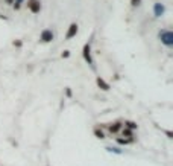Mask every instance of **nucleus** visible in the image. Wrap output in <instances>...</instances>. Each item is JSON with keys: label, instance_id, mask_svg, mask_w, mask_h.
I'll use <instances>...</instances> for the list:
<instances>
[{"label": "nucleus", "instance_id": "f257e3e1", "mask_svg": "<svg viewBox=\"0 0 173 166\" xmlns=\"http://www.w3.org/2000/svg\"><path fill=\"white\" fill-rule=\"evenodd\" d=\"M158 40L161 41L166 47L172 49L173 47V32L170 29H161L158 32Z\"/></svg>", "mask_w": 173, "mask_h": 166}, {"label": "nucleus", "instance_id": "f03ea898", "mask_svg": "<svg viewBox=\"0 0 173 166\" xmlns=\"http://www.w3.org/2000/svg\"><path fill=\"white\" fill-rule=\"evenodd\" d=\"M82 56H84V60H85V63L91 67V70L96 72V63H94V60H93V56H91V44L90 43H85V44H84Z\"/></svg>", "mask_w": 173, "mask_h": 166}, {"label": "nucleus", "instance_id": "7ed1b4c3", "mask_svg": "<svg viewBox=\"0 0 173 166\" xmlns=\"http://www.w3.org/2000/svg\"><path fill=\"white\" fill-rule=\"evenodd\" d=\"M53 40H55V34H53V30L50 28H46L41 30V34H39V43L46 44V43H52Z\"/></svg>", "mask_w": 173, "mask_h": 166}, {"label": "nucleus", "instance_id": "20e7f679", "mask_svg": "<svg viewBox=\"0 0 173 166\" xmlns=\"http://www.w3.org/2000/svg\"><path fill=\"white\" fill-rule=\"evenodd\" d=\"M26 6H28V9L32 12V14H39V12H41V9H43L41 0H28Z\"/></svg>", "mask_w": 173, "mask_h": 166}, {"label": "nucleus", "instance_id": "39448f33", "mask_svg": "<svg viewBox=\"0 0 173 166\" xmlns=\"http://www.w3.org/2000/svg\"><path fill=\"white\" fill-rule=\"evenodd\" d=\"M166 14V5L161 2H157L153 5V15H155V19H161V17Z\"/></svg>", "mask_w": 173, "mask_h": 166}, {"label": "nucleus", "instance_id": "423d86ee", "mask_svg": "<svg viewBox=\"0 0 173 166\" xmlns=\"http://www.w3.org/2000/svg\"><path fill=\"white\" fill-rule=\"evenodd\" d=\"M78 32H79L78 23H70L67 32H65V40H72V38H74V37L78 35Z\"/></svg>", "mask_w": 173, "mask_h": 166}, {"label": "nucleus", "instance_id": "0eeeda50", "mask_svg": "<svg viewBox=\"0 0 173 166\" xmlns=\"http://www.w3.org/2000/svg\"><path fill=\"white\" fill-rule=\"evenodd\" d=\"M96 84H97V87H99L100 90H103V91H108V90L111 89V85H109L102 76H97V78H96Z\"/></svg>", "mask_w": 173, "mask_h": 166}, {"label": "nucleus", "instance_id": "6e6552de", "mask_svg": "<svg viewBox=\"0 0 173 166\" xmlns=\"http://www.w3.org/2000/svg\"><path fill=\"white\" fill-rule=\"evenodd\" d=\"M123 122L122 120H117V122H114V124H111V125H108V130H109V133H112V134H115V133H118L122 128H123Z\"/></svg>", "mask_w": 173, "mask_h": 166}, {"label": "nucleus", "instance_id": "1a4fd4ad", "mask_svg": "<svg viewBox=\"0 0 173 166\" xmlns=\"http://www.w3.org/2000/svg\"><path fill=\"white\" fill-rule=\"evenodd\" d=\"M125 128H128V130H137V128H138V125H137L135 122H132V120H126L125 122Z\"/></svg>", "mask_w": 173, "mask_h": 166}, {"label": "nucleus", "instance_id": "9d476101", "mask_svg": "<svg viewBox=\"0 0 173 166\" xmlns=\"http://www.w3.org/2000/svg\"><path fill=\"white\" fill-rule=\"evenodd\" d=\"M23 3H24V0H14V3H12V8H14L15 11H18L21 6H23Z\"/></svg>", "mask_w": 173, "mask_h": 166}, {"label": "nucleus", "instance_id": "9b49d317", "mask_svg": "<svg viewBox=\"0 0 173 166\" xmlns=\"http://www.w3.org/2000/svg\"><path fill=\"white\" fill-rule=\"evenodd\" d=\"M106 149H108L109 152H114V154H123V149H120V148H117V146H108L106 148Z\"/></svg>", "mask_w": 173, "mask_h": 166}, {"label": "nucleus", "instance_id": "f8f14e48", "mask_svg": "<svg viewBox=\"0 0 173 166\" xmlns=\"http://www.w3.org/2000/svg\"><path fill=\"white\" fill-rule=\"evenodd\" d=\"M132 142H134V139H117V143H120V145H129Z\"/></svg>", "mask_w": 173, "mask_h": 166}, {"label": "nucleus", "instance_id": "ddd939ff", "mask_svg": "<svg viewBox=\"0 0 173 166\" xmlns=\"http://www.w3.org/2000/svg\"><path fill=\"white\" fill-rule=\"evenodd\" d=\"M94 134H96V137H97V139H105L103 131H102V130H99V128H96V130H94Z\"/></svg>", "mask_w": 173, "mask_h": 166}, {"label": "nucleus", "instance_id": "4468645a", "mask_svg": "<svg viewBox=\"0 0 173 166\" xmlns=\"http://www.w3.org/2000/svg\"><path fill=\"white\" fill-rule=\"evenodd\" d=\"M141 2H143V0H131V6L132 8H137V6L141 5Z\"/></svg>", "mask_w": 173, "mask_h": 166}, {"label": "nucleus", "instance_id": "2eb2a0df", "mask_svg": "<svg viewBox=\"0 0 173 166\" xmlns=\"http://www.w3.org/2000/svg\"><path fill=\"white\" fill-rule=\"evenodd\" d=\"M122 133L125 134V136H128V137H132V131H131V130H128V128H123V130H122Z\"/></svg>", "mask_w": 173, "mask_h": 166}, {"label": "nucleus", "instance_id": "dca6fc26", "mask_svg": "<svg viewBox=\"0 0 173 166\" xmlns=\"http://www.w3.org/2000/svg\"><path fill=\"white\" fill-rule=\"evenodd\" d=\"M61 56H62V58H68V56H70V50H64L62 54H61Z\"/></svg>", "mask_w": 173, "mask_h": 166}, {"label": "nucleus", "instance_id": "f3484780", "mask_svg": "<svg viewBox=\"0 0 173 166\" xmlns=\"http://www.w3.org/2000/svg\"><path fill=\"white\" fill-rule=\"evenodd\" d=\"M65 95H67L68 98L72 96V90H70V87H67V89H65Z\"/></svg>", "mask_w": 173, "mask_h": 166}, {"label": "nucleus", "instance_id": "a211bd4d", "mask_svg": "<svg viewBox=\"0 0 173 166\" xmlns=\"http://www.w3.org/2000/svg\"><path fill=\"white\" fill-rule=\"evenodd\" d=\"M14 46H17V47H21V41H14Z\"/></svg>", "mask_w": 173, "mask_h": 166}, {"label": "nucleus", "instance_id": "6ab92c4d", "mask_svg": "<svg viewBox=\"0 0 173 166\" xmlns=\"http://www.w3.org/2000/svg\"><path fill=\"white\" fill-rule=\"evenodd\" d=\"M5 2H6V5H11V6H12V3H14V0H5Z\"/></svg>", "mask_w": 173, "mask_h": 166}]
</instances>
